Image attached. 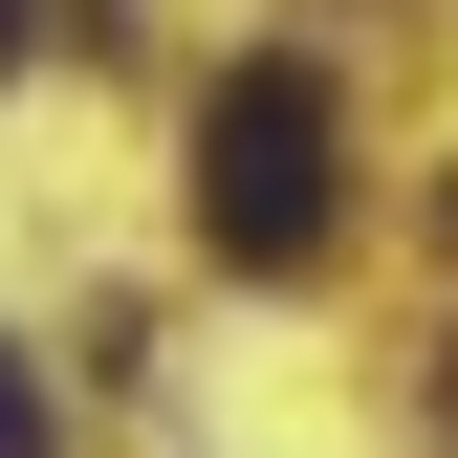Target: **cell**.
<instances>
[{"label":"cell","instance_id":"obj_3","mask_svg":"<svg viewBox=\"0 0 458 458\" xmlns=\"http://www.w3.org/2000/svg\"><path fill=\"white\" fill-rule=\"evenodd\" d=\"M22 44H44V0H0V66H22Z\"/></svg>","mask_w":458,"mask_h":458},{"label":"cell","instance_id":"obj_2","mask_svg":"<svg viewBox=\"0 0 458 458\" xmlns=\"http://www.w3.org/2000/svg\"><path fill=\"white\" fill-rule=\"evenodd\" d=\"M0 458H44V371L22 350H0Z\"/></svg>","mask_w":458,"mask_h":458},{"label":"cell","instance_id":"obj_4","mask_svg":"<svg viewBox=\"0 0 458 458\" xmlns=\"http://www.w3.org/2000/svg\"><path fill=\"white\" fill-rule=\"evenodd\" d=\"M437 218H458V197H437Z\"/></svg>","mask_w":458,"mask_h":458},{"label":"cell","instance_id":"obj_1","mask_svg":"<svg viewBox=\"0 0 458 458\" xmlns=\"http://www.w3.org/2000/svg\"><path fill=\"white\" fill-rule=\"evenodd\" d=\"M197 241L262 262V284L327 262V66H284V44H262V66L197 109Z\"/></svg>","mask_w":458,"mask_h":458}]
</instances>
